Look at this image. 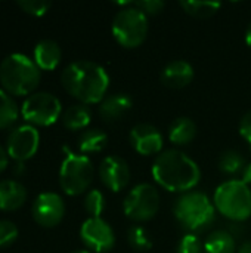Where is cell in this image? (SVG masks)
Wrapping results in <instances>:
<instances>
[{"label":"cell","instance_id":"obj_1","mask_svg":"<svg viewBox=\"0 0 251 253\" xmlns=\"http://www.w3.org/2000/svg\"><path fill=\"white\" fill-rule=\"evenodd\" d=\"M154 181L170 193H189L201 179L198 165L179 150H166L158 154L151 169Z\"/></svg>","mask_w":251,"mask_h":253},{"label":"cell","instance_id":"obj_2","mask_svg":"<svg viewBox=\"0 0 251 253\" xmlns=\"http://www.w3.org/2000/svg\"><path fill=\"white\" fill-rule=\"evenodd\" d=\"M64 89L81 104H101L109 87V76L104 67L92 61H75L61 74Z\"/></svg>","mask_w":251,"mask_h":253},{"label":"cell","instance_id":"obj_3","mask_svg":"<svg viewBox=\"0 0 251 253\" xmlns=\"http://www.w3.org/2000/svg\"><path fill=\"white\" fill-rule=\"evenodd\" d=\"M0 83L4 92L25 96L38 86L40 68L28 56L12 53L0 62Z\"/></svg>","mask_w":251,"mask_h":253},{"label":"cell","instance_id":"obj_4","mask_svg":"<svg viewBox=\"0 0 251 253\" xmlns=\"http://www.w3.org/2000/svg\"><path fill=\"white\" fill-rule=\"evenodd\" d=\"M215 205L207 194L200 191H189L176 199L173 205V215L176 221L186 231L195 234L204 231L215 221Z\"/></svg>","mask_w":251,"mask_h":253},{"label":"cell","instance_id":"obj_5","mask_svg":"<svg viewBox=\"0 0 251 253\" xmlns=\"http://www.w3.org/2000/svg\"><path fill=\"white\" fill-rule=\"evenodd\" d=\"M215 208L231 221L243 222L251 216V190L241 179L222 182L215 191Z\"/></svg>","mask_w":251,"mask_h":253},{"label":"cell","instance_id":"obj_6","mask_svg":"<svg viewBox=\"0 0 251 253\" xmlns=\"http://www.w3.org/2000/svg\"><path fill=\"white\" fill-rule=\"evenodd\" d=\"M148 16L135 6L124 7L117 12L111 25L115 42L126 49L141 46L148 36Z\"/></svg>","mask_w":251,"mask_h":253},{"label":"cell","instance_id":"obj_7","mask_svg":"<svg viewBox=\"0 0 251 253\" xmlns=\"http://www.w3.org/2000/svg\"><path fill=\"white\" fill-rule=\"evenodd\" d=\"M65 159L59 170V185L68 196L83 194L92 184L95 168L84 154H75L65 148Z\"/></svg>","mask_w":251,"mask_h":253},{"label":"cell","instance_id":"obj_8","mask_svg":"<svg viewBox=\"0 0 251 253\" xmlns=\"http://www.w3.org/2000/svg\"><path fill=\"white\" fill-rule=\"evenodd\" d=\"M160 211L158 190L151 184H138L126 196L123 202L124 215L133 222H148Z\"/></svg>","mask_w":251,"mask_h":253},{"label":"cell","instance_id":"obj_9","mask_svg":"<svg viewBox=\"0 0 251 253\" xmlns=\"http://www.w3.org/2000/svg\"><path fill=\"white\" fill-rule=\"evenodd\" d=\"M61 113V101L49 92L31 93L21 108L24 120L34 126H50L59 119Z\"/></svg>","mask_w":251,"mask_h":253},{"label":"cell","instance_id":"obj_10","mask_svg":"<svg viewBox=\"0 0 251 253\" xmlns=\"http://www.w3.org/2000/svg\"><path fill=\"white\" fill-rule=\"evenodd\" d=\"M81 242L87 249L96 253L111 252L115 246V233L102 218H89L80 228Z\"/></svg>","mask_w":251,"mask_h":253},{"label":"cell","instance_id":"obj_11","mask_svg":"<svg viewBox=\"0 0 251 253\" xmlns=\"http://www.w3.org/2000/svg\"><path fill=\"white\" fill-rule=\"evenodd\" d=\"M38 142V130L31 125H21L15 127L7 136V156L16 162H25L37 153Z\"/></svg>","mask_w":251,"mask_h":253},{"label":"cell","instance_id":"obj_12","mask_svg":"<svg viewBox=\"0 0 251 253\" xmlns=\"http://www.w3.org/2000/svg\"><path fill=\"white\" fill-rule=\"evenodd\" d=\"M31 213L38 225L44 228H53L64 219L65 203L56 193H41L34 200Z\"/></svg>","mask_w":251,"mask_h":253},{"label":"cell","instance_id":"obj_13","mask_svg":"<svg viewBox=\"0 0 251 253\" xmlns=\"http://www.w3.org/2000/svg\"><path fill=\"white\" fill-rule=\"evenodd\" d=\"M99 178L108 190L118 193L130 182V168L124 159L108 156L99 165Z\"/></svg>","mask_w":251,"mask_h":253},{"label":"cell","instance_id":"obj_14","mask_svg":"<svg viewBox=\"0 0 251 253\" xmlns=\"http://www.w3.org/2000/svg\"><path fill=\"white\" fill-rule=\"evenodd\" d=\"M130 144L136 153L141 156H158L163 153L164 138L161 132L149 125V123H139L130 130Z\"/></svg>","mask_w":251,"mask_h":253},{"label":"cell","instance_id":"obj_15","mask_svg":"<svg viewBox=\"0 0 251 253\" xmlns=\"http://www.w3.org/2000/svg\"><path fill=\"white\" fill-rule=\"evenodd\" d=\"M160 77L164 86L170 89H182L194 80V67L183 59H175L163 68Z\"/></svg>","mask_w":251,"mask_h":253},{"label":"cell","instance_id":"obj_16","mask_svg":"<svg viewBox=\"0 0 251 253\" xmlns=\"http://www.w3.org/2000/svg\"><path fill=\"white\" fill-rule=\"evenodd\" d=\"M133 107V101L127 93H112L105 96L99 104V116L108 123L121 120Z\"/></svg>","mask_w":251,"mask_h":253},{"label":"cell","instance_id":"obj_17","mask_svg":"<svg viewBox=\"0 0 251 253\" xmlns=\"http://www.w3.org/2000/svg\"><path fill=\"white\" fill-rule=\"evenodd\" d=\"M27 200V190L13 179L0 181V211L12 212L19 209Z\"/></svg>","mask_w":251,"mask_h":253},{"label":"cell","instance_id":"obj_18","mask_svg":"<svg viewBox=\"0 0 251 253\" xmlns=\"http://www.w3.org/2000/svg\"><path fill=\"white\" fill-rule=\"evenodd\" d=\"M61 47L55 40L44 39L38 42L34 47V62L40 70H55L61 62Z\"/></svg>","mask_w":251,"mask_h":253},{"label":"cell","instance_id":"obj_19","mask_svg":"<svg viewBox=\"0 0 251 253\" xmlns=\"http://www.w3.org/2000/svg\"><path fill=\"white\" fill-rule=\"evenodd\" d=\"M197 136V125L189 117H178L169 127V141L175 145H186Z\"/></svg>","mask_w":251,"mask_h":253},{"label":"cell","instance_id":"obj_20","mask_svg":"<svg viewBox=\"0 0 251 253\" xmlns=\"http://www.w3.org/2000/svg\"><path fill=\"white\" fill-rule=\"evenodd\" d=\"M62 125L70 130L86 129L92 120V111L84 104H75L62 113Z\"/></svg>","mask_w":251,"mask_h":253},{"label":"cell","instance_id":"obj_21","mask_svg":"<svg viewBox=\"0 0 251 253\" xmlns=\"http://www.w3.org/2000/svg\"><path fill=\"white\" fill-rule=\"evenodd\" d=\"M235 237L225 230L213 231L204 242V253H237Z\"/></svg>","mask_w":251,"mask_h":253},{"label":"cell","instance_id":"obj_22","mask_svg":"<svg viewBox=\"0 0 251 253\" xmlns=\"http://www.w3.org/2000/svg\"><path fill=\"white\" fill-rule=\"evenodd\" d=\"M108 144V136L101 129H87L78 138V150L81 154L101 153Z\"/></svg>","mask_w":251,"mask_h":253},{"label":"cell","instance_id":"obj_23","mask_svg":"<svg viewBox=\"0 0 251 253\" xmlns=\"http://www.w3.org/2000/svg\"><path fill=\"white\" fill-rule=\"evenodd\" d=\"M179 4L188 15L201 19L216 15L222 7V3L219 1H198V0H182L179 1Z\"/></svg>","mask_w":251,"mask_h":253},{"label":"cell","instance_id":"obj_24","mask_svg":"<svg viewBox=\"0 0 251 253\" xmlns=\"http://www.w3.org/2000/svg\"><path fill=\"white\" fill-rule=\"evenodd\" d=\"M244 166H246L244 157L235 150H228L222 153L219 159V169L223 175H228V176L241 175Z\"/></svg>","mask_w":251,"mask_h":253},{"label":"cell","instance_id":"obj_25","mask_svg":"<svg viewBox=\"0 0 251 253\" xmlns=\"http://www.w3.org/2000/svg\"><path fill=\"white\" fill-rule=\"evenodd\" d=\"M18 119V105L13 98L0 89V130L10 127Z\"/></svg>","mask_w":251,"mask_h":253},{"label":"cell","instance_id":"obj_26","mask_svg":"<svg viewBox=\"0 0 251 253\" xmlns=\"http://www.w3.org/2000/svg\"><path fill=\"white\" fill-rule=\"evenodd\" d=\"M127 243L136 252H146L152 248L149 233L141 225H133L127 230Z\"/></svg>","mask_w":251,"mask_h":253},{"label":"cell","instance_id":"obj_27","mask_svg":"<svg viewBox=\"0 0 251 253\" xmlns=\"http://www.w3.org/2000/svg\"><path fill=\"white\" fill-rule=\"evenodd\" d=\"M83 205L90 218H101L102 212L105 211V196L99 190H90L86 193Z\"/></svg>","mask_w":251,"mask_h":253},{"label":"cell","instance_id":"obj_28","mask_svg":"<svg viewBox=\"0 0 251 253\" xmlns=\"http://www.w3.org/2000/svg\"><path fill=\"white\" fill-rule=\"evenodd\" d=\"M204 252V245L200 240V237L197 234L188 233L185 234L178 246H176V253H203Z\"/></svg>","mask_w":251,"mask_h":253},{"label":"cell","instance_id":"obj_29","mask_svg":"<svg viewBox=\"0 0 251 253\" xmlns=\"http://www.w3.org/2000/svg\"><path fill=\"white\" fill-rule=\"evenodd\" d=\"M25 13L28 15H33V16H41L44 15L52 3L50 1H46V0H22V1H18L16 3Z\"/></svg>","mask_w":251,"mask_h":253},{"label":"cell","instance_id":"obj_30","mask_svg":"<svg viewBox=\"0 0 251 253\" xmlns=\"http://www.w3.org/2000/svg\"><path fill=\"white\" fill-rule=\"evenodd\" d=\"M18 237V228L10 221H0V248H6L12 245Z\"/></svg>","mask_w":251,"mask_h":253},{"label":"cell","instance_id":"obj_31","mask_svg":"<svg viewBox=\"0 0 251 253\" xmlns=\"http://www.w3.org/2000/svg\"><path fill=\"white\" fill-rule=\"evenodd\" d=\"M133 6L142 10L148 16V15H158L160 12H163L166 3L163 0H139V1H133Z\"/></svg>","mask_w":251,"mask_h":253},{"label":"cell","instance_id":"obj_32","mask_svg":"<svg viewBox=\"0 0 251 253\" xmlns=\"http://www.w3.org/2000/svg\"><path fill=\"white\" fill-rule=\"evenodd\" d=\"M240 133L251 147V110L243 116L240 122Z\"/></svg>","mask_w":251,"mask_h":253},{"label":"cell","instance_id":"obj_33","mask_svg":"<svg viewBox=\"0 0 251 253\" xmlns=\"http://www.w3.org/2000/svg\"><path fill=\"white\" fill-rule=\"evenodd\" d=\"M241 181L246 185H251V163H246V166L241 172Z\"/></svg>","mask_w":251,"mask_h":253},{"label":"cell","instance_id":"obj_34","mask_svg":"<svg viewBox=\"0 0 251 253\" xmlns=\"http://www.w3.org/2000/svg\"><path fill=\"white\" fill-rule=\"evenodd\" d=\"M7 168V151L0 145V173Z\"/></svg>","mask_w":251,"mask_h":253},{"label":"cell","instance_id":"obj_35","mask_svg":"<svg viewBox=\"0 0 251 253\" xmlns=\"http://www.w3.org/2000/svg\"><path fill=\"white\" fill-rule=\"evenodd\" d=\"M238 253H251V242H244L240 248H238Z\"/></svg>","mask_w":251,"mask_h":253},{"label":"cell","instance_id":"obj_36","mask_svg":"<svg viewBox=\"0 0 251 253\" xmlns=\"http://www.w3.org/2000/svg\"><path fill=\"white\" fill-rule=\"evenodd\" d=\"M246 43H247V46L251 49V22L249 24L247 31H246Z\"/></svg>","mask_w":251,"mask_h":253},{"label":"cell","instance_id":"obj_37","mask_svg":"<svg viewBox=\"0 0 251 253\" xmlns=\"http://www.w3.org/2000/svg\"><path fill=\"white\" fill-rule=\"evenodd\" d=\"M72 253H90L89 251H75V252H72Z\"/></svg>","mask_w":251,"mask_h":253}]
</instances>
